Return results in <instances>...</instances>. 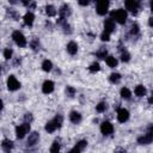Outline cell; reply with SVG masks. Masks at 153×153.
I'll return each instance as SVG.
<instances>
[{
	"instance_id": "obj_31",
	"label": "cell",
	"mask_w": 153,
	"mask_h": 153,
	"mask_svg": "<svg viewBox=\"0 0 153 153\" xmlns=\"http://www.w3.org/2000/svg\"><path fill=\"white\" fill-rule=\"evenodd\" d=\"M96 55H97V57H99V59H105V56H106V49H105V48L99 49V50L96 53Z\"/></svg>"
},
{
	"instance_id": "obj_5",
	"label": "cell",
	"mask_w": 153,
	"mask_h": 153,
	"mask_svg": "<svg viewBox=\"0 0 153 153\" xmlns=\"http://www.w3.org/2000/svg\"><path fill=\"white\" fill-rule=\"evenodd\" d=\"M27 131H30V123L27 122H24L23 124H19L17 128H16V135L18 139H23Z\"/></svg>"
},
{
	"instance_id": "obj_21",
	"label": "cell",
	"mask_w": 153,
	"mask_h": 153,
	"mask_svg": "<svg viewBox=\"0 0 153 153\" xmlns=\"http://www.w3.org/2000/svg\"><path fill=\"white\" fill-rule=\"evenodd\" d=\"M45 13H47L49 17H54V16H56L57 11H56V8H55L53 5H47V6H45Z\"/></svg>"
},
{
	"instance_id": "obj_29",
	"label": "cell",
	"mask_w": 153,
	"mask_h": 153,
	"mask_svg": "<svg viewBox=\"0 0 153 153\" xmlns=\"http://www.w3.org/2000/svg\"><path fill=\"white\" fill-rule=\"evenodd\" d=\"M106 108H108L106 103H105V102H100V103L96 106V110H97L98 112H104V111L106 110Z\"/></svg>"
},
{
	"instance_id": "obj_22",
	"label": "cell",
	"mask_w": 153,
	"mask_h": 153,
	"mask_svg": "<svg viewBox=\"0 0 153 153\" xmlns=\"http://www.w3.org/2000/svg\"><path fill=\"white\" fill-rule=\"evenodd\" d=\"M105 62H106V65H108L109 67H111V68H115V67L117 66V60H116L114 56H108V57L105 59Z\"/></svg>"
},
{
	"instance_id": "obj_27",
	"label": "cell",
	"mask_w": 153,
	"mask_h": 153,
	"mask_svg": "<svg viewBox=\"0 0 153 153\" xmlns=\"http://www.w3.org/2000/svg\"><path fill=\"white\" fill-rule=\"evenodd\" d=\"M121 60L123 62H128L130 60V54L127 51V50H122L121 51Z\"/></svg>"
},
{
	"instance_id": "obj_36",
	"label": "cell",
	"mask_w": 153,
	"mask_h": 153,
	"mask_svg": "<svg viewBox=\"0 0 153 153\" xmlns=\"http://www.w3.org/2000/svg\"><path fill=\"white\" fill-rule=\"evenodd\" d=\"M100 39L104 41V42H108V41L110 39V33L106 32V31H103V33L100 35Z\"/></svg>"
},
{
	"instance_id": "obj_4",
	"label": "cell",
	"mask_w": 153,
	"mask_h": 153,
	"mask_svg": "<svg viewBox=\"0 0 153 153\" xmlns=\"http://www.w3.org/2000/svg\"><path fill=\"white\" fill-rule=\"evenodd\" d=\"M12 38H13V41L16 42V44L17 45H19L20 48H24V47H26V38H25V36L20 32V31H14L13 33H12Z\"/></svg>"
},
{
	"instance_id": "obj_11",
	"label": "cell",
	"mask_w": 153,
	"mask_h": 153,
	"mask_svg": "<svg viewBox=\"0 0 153 153\" xmlns=\"http://www.w3.org/2000/svg\"><path fill=\"white\" fill-rule=\"evenodd\" d=\"M115 29H116V25H115L114 19L110 18V19H105V20H104V31L111 33V32L115 31Z\"/></svg>"
},
{
	"instance_id": "obj_43",
	"label": "cell",
	"mask_w": 153,
	"mask_h": 153,
	"mask_svg": "<svg viewBox=\"0 0 153 153\" xmlns=\"http://www.w3.org/2000/svg\"><path fill=\"white\" fill-rule=\"evenodd\" d=\"M1 109H2V100L0 99V110H1Z\"/></svg>"
},
{
	"instance_id": "obj_18",
	"label": "cell",
	"mask_w": 153,
	"mask_h": 153,
	"mask_svg": "<svg viewBox=\"0 0 153 153\" xmlns=\"http://www.w3.org/2000/svg\"><path fill=\"white\" fill-rule=\"evenodd\" d=\"M1 147H2V149H4L5 152H10V151L13 148V142H12L11 140H8V139H5V140L2 141V143H1Z\"/></svg>"
},
{
	"instance_id": "obj_7",
	"label": "cell",
	"mask_w": 153,
	"mask_h": 153,
	"mask_svg": "<svg viewBox=\"0 0 153 153\" xmlns=\"http://www.w3.org/2000/svg\"><path fill=\"white\" fill-rule=\"evenodd\" d=\"M20 87V82L16 79L14 75H10L8 79H7V88L10 91H16Z\"/></svg>"
},
{
	"instance_id": "obj_16",
	"label": "cell",
	"mask_w": 153,
	"mask_h": 153,
	"mask_svg": "<svg viewBox=\"0 0 153 153\" xmlns=\"http://www.w3.org/2000/svg\"><path fill=\"white\" fill-rule=\"evenodd\" d=\"M33 19H35L33 13L27 12V13H25V16H24V24L27 25V26H31V25L33 24Z\"/></svg>"
},
{
	"instance_id": "obj_44",
	"label": "cell",
	"mask_w": 153,
	"mask_h": 153,
	"mask_svg": "<svg viewBox=\"0 0 153 153\" xmlns=\"http://www.w3.org/2000/svg\"><path fill=\"white\" fill-rule=\"evenodd\" d=\"M0 72H1V68H0Z\"/></svg>"
},
{
	"instance_id": "obj_15",
	"label": "cell",
	"mask_w": 153,
	"mask_h": 153,
	"mask_svg": "<svg viewBox=\"0 0 153 153\" xmlns=\"http://www.w3.org/2000/svg\"><path fill=\"white\" fill-rule=\"evenodd\" d=\"M69 120H71L72 123L78 124V123H80V121H81V115H80L78 111H72V112L69 114Z\"/></svg>"
},
{
	"instance_id": "obj_20",
	"label": "cell",
	"mask_w": 153,
	"mask_h": 153,
	"mask_svg": "<svg viewBox=\"0 0 153 153\" xmlns=\"http://www.w3.org/2000/svg\"><path fill=\"white\" fill-rule=\"evenodd\" d=\"M56 129H57V127H56V124H55V122H54L53 120L49 121V122H47V124H45V130H47L48 133H54Z\"/></svg>"
},
{
	"instance_id": "obj_17",
	"label": "cell",
	"mask_w": 153,
	"mask_h": 153,
	"mask_svg": "<svg viewBox=\"0 0 153 153\" xmlns=\"http://www.w3.org/2000/svg\"><path fill=\"white\" fill-rule=\"evenodd\" d=\"M146 87L145 86H142V85H137L136 87H135V90H134V93H135V96H137V97H143V96H146Z\"/></svg>"
},
{
	"instance_id": "obj_3",
	"label": "cell",
	"mask_w": 153,
	"mask_h": 153,
	"mask_svg": "<svg viewBox=\"0 0 153 153\" xmlns=\"http://www.w3.org/2000/svg\"><path fill=\"white\" fill-rule=\"evenodd\" d=\"M152 140H153V127L149 126L147 133H146L143 136H140V137L137 139V142H139L140 145H148V143L152 142Z\"/></svg>"
},
{
	"instance_id": "obj_42",
	"label": "cell",
	"mask_w": 153,
	"mask_h": 153,
	"mask_svg": "<svg viewBox=\"0 0 153 153\" xmlns=\"http://www.w3.org/2000/svg\"><path fill=\"white\" fill-rule=\"evenodd\" d=\"M152 19H153V18L151 17V18H149V20H148V24H149V26H152Z\"/></svg>"
},
{
	"instance_id": "obj_39",
	"label": "cell",
	"mask_w": 153,
	"mask_h": 153,
	"mask_svg": "<svg viewBox=\"0 0 153 153\" xmlns=\"http://www.w3.org/2000/svg\"><path fill=\"white\" fill-rule=\"evenodd\" d=\"M88 1H90V0H78L79 5H81V6H86V5L88 4Z\"/></svg>"
},
{
	"instance_id": "obj_14",
	"label": "cell",
	"mask_w": 153,
	"mask_h": 153,
	"mask_svg": "<svg viewBox=\"0 0 153 153\" xmlns=\"http://www.w3.org/2000/svg\"><path fill=\"white\" fill-rule=\"evenodd\" d=\"M86 146H87V141H86V140H80V141L74 146V148L71 149V153H74V152L79 153V152L84 151V149L86 148Z\"/></svg>"
},
{
	"instance_id": "obj_28",
	"label": "cell",
	"mask_w": 153,
	"mask_h": 153,
	"mask_svg": "<svg viewBox=\"0 0 153 153\" xmlns=\"http://www.w3.org/2000/svg\"><path fill=\"white\" fill-rule=\"evenodd\" d=\"M88 69H90L91 73H96V72H98V71L100 69L99 63H98V62H93V63H91L90 67H88Z\"/></svg>"
},
{
	"instance_id": "obj_13",
	"label": "cell",
	"mask_w": 153,
	"mask_h": 153,
	"mask_svg": "<svg viewBox=\"0 0 153 153\" xmlns=\"http://www.w3.org/2000/svg\"><path fill=\"white\" fill-rule=\"evenodd\" d=\"M59 14H60V18H67V17H69L71 16V7L67 5V4H65V5H62L61 7H60V10H59Z\"/></svg>"
},
{
	"instance_id": "obj_32",
	"label": "cell",
	"mask_w": 153,
	"mask_h": 153,
	"mask_svg": "<svg viewBox=\"0 0 153 153\" xmlns=\"http://www.w3.org/2000/svg\"><path fill=\"white\" fill-rule=\"evenodd\" d=\"M12 54H13V51H12L11 48H6V49L4 50V57H5L6 60H10V59L12 57Z\"/></svg>"
},
{
	"instance_id": "obj_37",
	"label": "cell",
	"mask_w": 153,
	"mask_h": 153,
	"mask_svg": "<svg viewBox=\"0 0 153 153\" xmlns=\"http://www.w3.org/2000/svg\"><path fill=\"white\" fill-rule=\"evenodd\" d=\"M130 33H131V35H137V33H139V25H137V24H133V25H131Z\"/></svg>"
},
{
	"instance_id": "obj_33",
	"label": "cell",
	"mask_w": 153,
	"mask_h": 153,
	"mask_svg": "<svg viewBox=\"0 0 153 153\" xmlns=\"http://www.w3.org/2000/svg\"><path fill=\"white\" fill-rule=\"evenodd\" d=\"M59 151H60V142H59V140H55L53 142V146L50 148V152H59Z\"/></svg>"
},
{
	"instance_id": "obj_25",
	"label": "cell",
	"mask_w": 153,
	"mask_h": 153,
	"mask_svg": "<svg viewBox=\"0 0 153 153\" xmlns=\"http://www.w3.org/2000/svg\"><path fill=\"white\" fill-rule=\"evenodd\" d=\"M109 80L112 82V84H117L120 80H121V75L118 73H111L110 76H109Z\"/></svg>"
},
{
	"instance_id": "obj_19",
	"label": "cell",
	"mask_w": 153,
	"mask_h": 153,
	"mask_svg": "<svg viewBox=\"0 0 153 153\" xmlns=\"http://www.w3.org/2000/svg\"><path fill=\"white\" fill-rule=\"evenodd\" d=\"M67 51H68L71 55L76 54V51H78V44H76L75 42H69V43L67 44Z\"/></svg>"
},
{
	"instance_id": "obj_9",
	"label": "cell",
	"mask_w": 153,
	"mask_h": 153,
	"mask_svg": "<svg viewBox=\"0 0 153 153\" xmlns=\"http://www.w3.org/2000/svg\"><path fill=\"white\" fill-rule=\"evenodd\" d=\"M100 131H102L103 135H110V134L114 133V126L110 122L105 121L100 124Z\"/></svg>"
},
{
	"instance_id": "obj_26",
	"label": "cell",
	"mask_w": 153,
	"mask_h": 153,
	"mask_svg": "<svg viewBox=\"0 0 153 153\" xmlns=\"http://www.w3.org/2000/svg\"><path fill=\"white\" fill-rule=\"evenodd\" d=\"M30 47L32 48V50L37 51V50L39 49V41H38V38H33V39L30 42Z\"/></svg>"
},
{
	"instance_id": "obj_8",
	"label": "cell",
	"mask_w": 153,
	"mask_h": 153,
	"mask_svg": "<svg viewBox=\"0 0 153 153\" xmlns=\"http://www.w3.org/2000/svg\"><path fill=\"white\" fill-rule=\"evenodd\" d=\"M128 118H129V111L127 109H124V108H120L117 110V120H118V122L124 123L126 121H128Z\"/></svg>"
},
{
	"instance_id": "obj_40",
	"label": "cell",
	"mask_w": 153,
	"mask_h": 153,
	"mask_svg": "<svg viewBox=\"0 0 153 153\" xmlns=\"http://www.w3.org/2000/svg\"><path fill=\"white\" fill-rule=\"evenodd\" d=\"M30 1H31V0H23V5H25V6L30 5Z\"/></svg>"
},
{
	"instance_id": "obj_2",
	"label": "cell",
	"mask_w": 153,
	"mask_h": 153,
	"mask_svg": "<svg viewBox=\"0 0 153 153\" xmlns=\"http://www.w3.org/2000/svg\"><path fill=\"white\" fill-rule=\"evenodd\" d=\"M96 10L99 16H104L109 10V0H96Z\"/></svg>"
},
{
	"instance_id": "obj_41",
	"label": "cell",
	"mask_w": 153,
	"mask_h": 153,
	"mask_svg": "<svg viewBox=\"0 0 153 153\" xmlns=\"http://www.w3.org/2000/svg\"><path fill=\"white\" fill-rule=\"evenodd\" d=\"M17 1H18V0H8V2H10V4H12V5L17 4Z\"/></svg>"
},
{
	"instance_id": "obj_34",
	"label": "cell",
	"mask_w": 153,
	"mask_h": 153,
	"mask_svg": "<svg viewBox=\"0 0 153 153\" xmlns=\"http://www.w3.org/2000/svg\"><path fill=\"white\" fill-rule=\"evenodd\" d=\"M7 14H8L11 18H13L14 20H18V18H19V14H18L14 10H7Z\"/></svg>"
},
{
	"instance_id": "obj_38",
	"label": "cell",
	"mask_w": 153,
	"mask_h": 153,
	"mask_svg": "<svg viewBox=\"0 0 153 153\" xmlns=\"http://www.w3.org/2000/svg\"><path fill=\"white\" fill-rule=\"evenodd\" d=\"M24 121L27 122V123H30V122L32 121V115H31V114H25V116H24Z\"/></svg>"
},
{
	"instance_id": "obj_35",
	"label": "cell",
	"mask_w": 153,
	"mask_h": 153,
	"mask_svg": "<svg viewBox=\"0 0 153 153\" xmlns=\"http://www.w3.org/2000/svg\"><path fill=\"white\" fill-rule=\"evenodd\" d=\"M66 93H67L69 97H73V96L75 94V88L72 87V86H67V88H66Z\"/></svg>"
},
{
	"instance_id": "obj_1",
	"label": "cell",
	"mask_w": 153,
	"mask_h": 153,
	"mask_svg": "<svg viewBox=\"0 0 153 153\" xmlns=\"http://www.w3.org/2000/svg\"><path fill=\"white\" fill-rule=\"evenodd\" d=\"M110 18L111 19H115L117 23L120 24H124L126 20H127V12L122 8H118V10H114L111 11L110 13Z\"/></svg>"
},
{
	"instance_id": "obj_10",
	"label": "cell",
	"mask_w": 153,
	"mask_h": 153,
	"mask_svg": "<svg viewBox=\"0 0 153 153\" xmlns=\"http://www.w3.org/2000/svg\"><path fill=\"white\" fill-rule=\"evenodd\" d=\"M38 140H39V134H38L37 131H32V133L29 135V137H27L26 145H27L29 147L35 146L36 143H38Z\"/></svg>"
},
{
	"instance_id": "obj_45",
	"label": "cell",
	"mask_w": 153,
	"mask_h": 153,
	"mask_svg": "<svg viewBox=\"0 0 153 153\" xmlns=\"http://www.w3.org/2000/svg\"><path fill=\"white\" fill-rule=\"evenodd\" d=\"M93 1H96V0H93Z\"/></svg>"
},
{
	"instance_id": "obj_24",
	"label": "cell",
	"mask_w": 153,
	"mask_h": 153,
	"mask_svg": "<svg viewBox=\"0 0 153 153\" xmlns=\"http://www.w3.org/2000/svg\"><path fill=\"white\" fill-rule=\"evenodd\" d=\"M51 68H53L51 61H50V60H44L43 63H42V69H43L44 72H49V71H51Z\"/></svg>"
},
{
	"instance_id": "obj_30",
	"label": "cell",
	"mask_w": 153,
	"mask_h": 153,
	"mask_svg": "<svg viewBox=\"0 0 153 153\" xmlns=\"http://www.w3.org/2000/svg\"><path fill=\"white\" fill-rule=\"evenodd\" d=\"M53 121L55 122L56 127H57V128H60V127H61V124H62V121H63V118H62V116H61V115H59V114H57V115H56V116L53 118Z\"/></svg>"
},
{
	"instance_id": "obj_23",
	"label": "cell",
	"mask_w": 153,
	"mask_h": 153,
	"mask_svg": "<svg viewBox=\"0 0 153 153\" xmlns=\"http://www.w3.org/2000/svg\"><path fill=\"white\" fill-rule=\"evenodd\" d=\"M120 93H121V97L124 98V99H130V97H131V92L127 87H122Z\"/></svg>"
},
{
	"instance_id": "obj_12",
	"label": "cell",
	"mask_w": 153,
	"mask_h": 153,
	"mask_svg": "<svg viewBox=\"0 0 153 153\" xmlns=\"http://www.w3.org/2000/svg\"><path fill=\"white\" fill-rule=\"evenodd\" d=\"M54 91V82L51 80H45L42 85V92L45 94H49Z\"/></svg>"
},
{
	"instance_id": "obj_6",
	"label": "cell",
	"mask_w": 153,
	"mask_h": 153,
	"mask_svg": "<svg viewBox=\"0 0 153 153\" xmlns=\"http://www.w3.org/2000/svg\"><path fill=\"white\" fill-rule=\"evenodd\" d=\"M124 6L128 11H130L131 13H137V10L140 7V1L139 0H126L124 1Z\"/></svg>"
}]
</instances>
